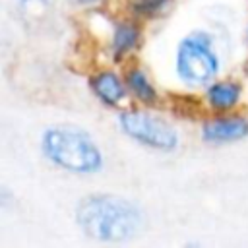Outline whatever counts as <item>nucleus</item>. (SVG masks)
Returning <instances> with one entry per match:
<instances>
[{"mask_svg":"<svg viewBox=\"0 0 248 248\" xmlns=\"http://www.w3.org/2000/svg\"><path fill=\"white\" fill-rule=\"evenodd\" d=\"M19 4L25 8L29 6L33 10V8H48L52 4V0H19Z\"/></svg>","mask_w":248,"mask_h":248,"instance_id":"11","label":"nucleus"},{"mask_svg":"<svg viewBox=\"0 0 248 248\" xmlns=\"http://www.w3.org/2000/svg\"><path fill=\"white\" fill-rule=\"evenodd\" d=\"M176 76L190 87L207 85L219 74V56L213 50V41L205 31L186 35L174 54Z\"/></svg>","mask_w":248,"mask_h":248,"instance_id":"3","label":"nucleus"},{"mask_svg":"<svg viewBox=\"0 0 248 248\" xmlns=\"http://www.w3.org/2000/svg\"><path fill=\"white\" fill-rule=\"evenodd\" d=\"M242 87L238 81L232 79H217L211 81L205 89V103L215 112H227L234 108L240 101Z\"/></svg>","mask_w":248,"mask_h":248,"instance_id":"7","label":"nucleus"},{"mask_svg":"<svg viewBox=\"0 0 248 248\" xmlns=\"http://www.w3.org/2000/svg\"><path fill=\"white\" fill-rule=\"evenodd\" d=\"M89 89L108 108H118L130 93L126 81L112 70H99L89 76Z\"/></svg>","mask_w":248,"mask_h":248,"instance_id":"6","label":"nucleus"},{"mask_svg":"<svg viewBox=\"0 0 248 248\" xmlns=\"http://www.w3.org/2000/svg\"><path fill=\"white\" fill-rule=\"evenodd\" d=\"M248 136V118L240 114H219L202 124V140L209 145H227Z\"/></svg>","mask_w":248,"mask_h":248,"instance_id":"5","label":"nucleus"},{"mask_svg":"<svg viewBox=\"0 0 248 248\" xmlns=\"http://www.w3.org/2000/svg\"><path fill=\"white\" fill-rule=\"evenodd\" d=\"M118 124L124 136L140 145L155 151L170 153L178 147V130L163 116L145 108H126L118 114Z\"/></svg>","mask_w":248,"mask_h":248,"instance_id":"4","label":"nucleus"},{"mask_svg":"<svg viewBox=\"0 0 248 248\" xmlns=\"http://www.w3.org/2000/svg\"><path fill=\"white\" fill-rule=\"evenodd\" d=\"M242 70H244V74L248 76V58H246V62H244V68H242Z\"/></svg>","mask_w":248,"mask_h":248,"instance_id":"13","label":"nucleus"},{"mask_svg":"<svg viewBox=\"0 0 248 248\" xmlns=\"http://www.w3.org/2000/svg\"><path fill=\"white\" fill-rule=\"evenodd\" d=\"M76 225L99 242H126L138 236L145 225L143 209L116 194H87L76 205Z\"/></svg>","mask_w":248,"mask_h":248,"instance_id":"1","label":"nucleus"},{"mask_svg":"<svg viewBox=\"0 0 248 248\" xmlns=\"http://www.w3.org/2000/svg\"><path fill=\"white\" fill-rule=\"evenodd\" d=\"M141 27L136 21H120L112 29L110 37V52L114 60L128 56L132 50L140 48L141 45Z\"/></svg>","mask_w":248,"mask_h":248,"instance_id":"8","label":"nucleus"},{"mask_svg":"<svg viewBox=\"0 0 248 248\" xmlns=\"http://www.w3.org/2000/svg\"><path fill=\"white\" fill-rule=\"evenodd\" d=\"M124 81H126L128 91H130L140 103H143V105H153V103H157L159 93H157L155 85L149 81L147 74H145L141 68H138V66L128 68L126 74H124Z\"/></svg>","mask_w":248,"mask_h":248,"instance_id":"9","label":"nucleus"},{"mask_svg":"<svg viewBox=\"0 0 248 248\" xmlns=\"http://www.w3.org/2000/svg\"><path fill=\"white\" fill-rule=\"evenodd\" d=\"M78 4H83V6H93V4H99L103 0H76Z\"/></svg>","mask_w":248,"mask_h":248,"instance_id":"12","label":"nucleus"},{"mask_svg":"<svg viewBox=\"0 0 248 248\" xmlns=\"http://www.w3.org/2000/svg\"><path fill=\"white\" fill-rule=\"evenodd\" d=\"M172 0H128V10L136 19H151L161 16Z\"/></svg>","mask_w":248,"mask_h":248,"instance_id":"10","label":"nucleus"},{"mask_svg":"<svg viewBox=\"0 0 248 248\" xmlns=\"http://www.w3.org/2000/svg\"><path fill=\"white\" fill-rule=\"evenodd\" d=\"M41 153L54 167L72 174H95L105 165L93 136L70 124L46 128L41 136Z\"/></svg>","mask_w":248,"mask_h":248,"instance_id":"2","label":"nucleus"}]
</instances>
